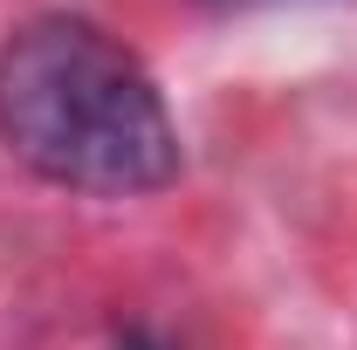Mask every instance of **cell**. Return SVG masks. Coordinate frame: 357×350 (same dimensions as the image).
I'll return each instance as SVG.
<instances>
[{"label": "cell", "instance_id": "cell-1", "mask_svg": "<svg viewBox=\"0 0 357 350\" xmlns=\"http://www.w3.org/2000/svg\"><path fill=\"white\" fill-rule=\"evenodd\" d=\"M0 137L42 178L131 199L178 172V131L158 83L96 21L42 14L0 48Z\"/></svg>", "mask_w": 357, "mask_h": 350}]
</instances>
